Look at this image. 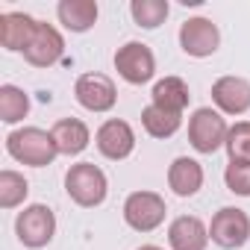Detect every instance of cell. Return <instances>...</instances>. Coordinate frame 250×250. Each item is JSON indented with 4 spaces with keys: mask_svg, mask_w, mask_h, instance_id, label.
I'll use <instances>...</instances> for the list:
<instances>
[{
    "mask_svg": "<svg viewBox=\"0 0 250 250\" xmlns=\"http://www.w3.org/2000/svg\"><path fill=\"white\" fill-rule=\"evenodd\" d=\"M30 194V183L24 180V174L18 171H0V206L3 209H15L27 200Z\"/></svg>",
    "mask_w": 250,
    "mask_h": 250,
    "instance_id": "7402d4cb",
    "label": "cell"
},
{
    "mask_svg": "<svg viewBox=\"0 0 250 250\" xmlns=\"http://www.w3.org/2000/svg\"><path fill=\"white\" fill-rule=\"evenodd\" d=\"M171 6H168V0H133L130 3V15L139 27L145 30H156L165 18H168Z\"/></svg>",
    "mask_w": 250,
    "mask_h": 250,
    "instance_id": "44dd1931",
    "label": "cell"
},
{
    "mask_svg": "<svg viewBox=\"0 0 250 250\" xmlns=\"http://www.w3.org/2000/svg\"><path fill=\"white\" fill-rule=\"evenodd\" d=\"M142 124H145V130L147 136L153 139H171L177 130H180V124H183V115H174V112H165L159 106H145L142 109Z\"/></svg>",
    "mask_w": 250,
    "mask_h": 250,
    "instance_id": "d6986e66",
    "label": "cell"
},
{
    "mask_svg": "<svg viewBox=\"0 0 250 250\" xmlns=\"http://www.w3.org/2000/svg\"><path fill=\"white\" fill-rule=\"evenodd\" d=\"M74 94H77V103L88 112H109L115 103H118V91H115V83L106 77V74H80L77 77V85H74Z\"/></svg>",
    "mask_w": 250,
    "mask_h": 250,
    "instance_id": "9c48e42d",
    "label": "cell"
},
{
    "mask_svg": "<svg viewBox=\"0 0 250 250\" xmlns=\"http://www.w3.org/2000/svg\"><path fill=\"white\" fill-rule=\"evenodd\" d=\"M150 97H153V106H159L165 112H174V115H183L191 94H188V85L180 77H165V80H159L153 85Z\"/></svg>",
    "mask_w": 250,
    "mask_h": 250,
    "instance_id": "ac0fdd59",
    "label": "cell"
},
{
    "mask_svg": "<svg viewBox=\"0 0 250 250\" xmlns=\"http://www.w3.org/2000/svg\"><path fill=\"white\" fill-rule=\"evenodd\" d=\"M65 191L68 197L83 206V209H94L106 200V191H109V180L106 174L94 165V162H77L68 168L65 174Z\"/></svg>",
    "mask_w": 250,
    "mask_h": 250,
    "instance_id": "7a4b0ae2",
    "label": "cell"
},
{
    "mask_svg": "<svg viewBox=\"0 0 250 250\" xmlns=\"http://www.w3.org/2000/svg\"><path fill=\"white\" fill-rule=\"evenodd\" d=\"M30 112V97L24 88L6 83V85H0V118H3L6 124H18L24 121Z\"/></svg>",
    "mask_w": 250,
    "mask_h": 250,
    "instance_id": "ffe728a7",
    "label": "cell"
},
{
    "mask_svg": "<svg viewBox=\"0 0 250 250\" xmlns=\"http://www.w3.org/2000/svg\"><path fill=\"white\" fill-rule=\"evenodd\" d=\"M139 250H162V247H156V244H142Z\"/></svg>",
    "mask_w": 250,
    "mask_h": 250,
    "instance_id": "d4e9b609",
    "label": "cell"
},
{
    "mask_svg": "<svg viewBox=\"0 0 250 250\" xmlns=\"http://www.w3.org/2000/svg\"><path fill=\"white\" fill-rule=\"evenodd\" d=\"M65 53V39L62 33L53 27V24H44V21H36V30L24 47V59L36 68H50L62 59Z\"/></svg>",
    "mask_w": 250,
    "mask_h": 250,
    "instance_id": "ba28073f",
    "label": "cell"
},
{
    "mask_svg": "<svg viewBox=\"0 0 250 250\" xmlns=\"http://www.w3.org/2000/svg\"><path fill=\"white\" fill-rule=\"evenodd\" d=\"M6 150L15 162L30 165V168H44L59 156V147L53 136L42 127H21L6 136Z\"/></svg>",
    "mask_w": 250,
    "mask_h": 250,
    "instance_id": "6da1fadb",
    "label": "cell"
},
{
    "mask_svg": "<svg viewBox=\"0 0 250 250\" xmlns=\"http://www.w3.org/2000/svg\"><path fill=\"white\" fill-rule=\"evenodd\" d=\"M33 30H36V18H30L27 12H3L0 15V44L12 53H24Z\"/></svg>",
    "mask_w": 250,
    "mask_h": 250,
    "instance_id": "2e32d148",
    "label": "cell"
},
{
    "mask_svg": "<svg viewBox=\"0 0 250 250\" xmlns=\"http://www.w3.org/2000/svg\"><path fill=\"white\" fill-rule=\"evenodd\" d=\"M168 186L177 197H194L203 188V165L191 156H177L168 168Z\"/></svg>",
    "mask_w": 250,
    "mask_h": 250,
    "instance_id": "5bb4252c",
    "label": "cell"
},
{
    "mask_svg": "<svg viewBox=\"0 0 250 250\" xmlns=\"http://www.w3.org/2000/svg\"><path fill=\"white\" fill-rule=\"evenodd\" d=\"M165 212H168V206H165L162 194H156V191H133L124 200V221L136 232H153L156 227H162Z\"/></svg>",
    "mask_w": 250,
    "mask_h": 250,
    "instance_id": "5b68a950",
    "label": "cell"
},
{
    "mask_svg": "<svg viewBox=\"0 0 250 250\" xmlns=\"http://www.w3.org/2000/svg\"><path fill=\"white\" fill-rule=\"evenodd\" d=\"M97 3L94 0H62L56 6V15L59 21L65 24V30L71 33H85L97 24Z\"/></svg>",
    "mask_w": 250,
    "mask_h": 250,
    "instance_id": "e0dca14e",
    "label": "cell"
},
{
    "mask_svg": "<svg viewBox=\"0 0 250 250\" xmlns=\"http://www.w3.org/2000/svg\"><path fill=\"white\" fill-rule=\"evenodd\" d=\"M209 238L224 247V250H235V247H244L247 238H250V218L244 209H235V206H224L212 215V224H209Z\"/></svg>",
    "mask_w": 250,
    "mask_h": 250,
    "instance_id": "52a82bcc",
    "label": "cell"
},
{
    "mask_svg": "<svg viewBox=\"0 0 250 250\" xmlns=\"http://www.w3.org/2000/svg\"><path fill=\"white\" fill-rule=\"evenodd\" d=\"M212 100L227 115H244L250 109V80L244 77H221L212 83Z\"/></svg>",
    "mask_w": 250,
    "mask_h": 250,
    "instance_id": "7c38bea8",
    "label": "cell"
},
{
    "mask_svg": "<svg viewBox=\"0 0 250 250\" xmlns=\"http://www.w3.org/2000/svg\"><path fill=\"white\" fill-rule=\"evenodd\" d=\"M218 44H221V33L209 18H188L180 27V47L194 59L212 56L218 50Z\"/></svg>",
    "mask_w": 250,
    "mask_h": 250,
    "instance_id": "8fae6325",
    "label": "cell"
},
{
    "mask_svg": "<svg viewBox=\"0 0 250 250\" xmlns=\"http://www.w3.org/2000/svg\"><path fill=\"white\" fill-rule=\"evenodd\" d=\"M224 183L232 194L250 197V162H229L224 171Z\"/></svg>",
    "mask_w": 250,
    "mask_h": 250,
    "instance_id": "cb8c5ba5",
    "label": "cell"
},
{
    "mask_svg": "<svg viewBox=\"0 0 250 250\" xmlns=\"http://www.w3.org/2000/svg\"><path fill=\"white\" fill-rule=\"evenodd\" d=\"M115 71L121 74V80H127L130 85H145L156 74V56H153V50L147 44L127 42L124 47H118V53H115Z\"/></svg>",
    "mask_w": 250,
    "mask_h": 250,
    "instance_id": "8992f818",
    "label": "cell"
},
{
    "mask_svg": "<svg viewBox=\"0 0 250 250\" xmlns=\"http://www.w3.org/2000/svg\"><path fill=\"white\" fill-rule=\"evenodd\" d=\"M227 156L229 162H250V121H238L227 133Z\"/></svg>",
    "mask_w": 250,
    "mask_h": 250,
    "instance_id": "603a6c76",
    "label": "cell"
},
{
    "mask_svg": "<svg viewBox=\"0 0 250 250\" xmlns=\"http://www.w3.org/2000/svg\"><path fill=\"white\" fill-rule=\"evenodd\" d=\"M94 142H97V150L106 156V159H127L133 150H136V133L127 121L121 118H109L100 124V130L94 133Z\"/></svg>",
    "mask_w": 250,
    "mask_h": 250,
    "instance_id": "30bf717a",
    "label": "cell"
},
{
    "mask_svg": "<svg viewBox=\"0 0 250 250\" xmlns=\"http://www.w3.org/2000/svg\"><path fill=\"white\" fill-rule=\"evenodd\" d=\"M15 232H18V241L30 250H39V247H47L56 235V215L50 206L44 203H33V206H24V212H18L15 218Z\"/></svg>",
    "mask_w": 250,
    "mask_h": 250,
    "instance_id": "3957f363",
    "label": "cell"
},
{
    "mask_svg": "<svg viewBox=\"0 0 250 250\" xmlns=\"http://www.w3.org/2000/svg\"><path fill=\"white\" fill-rule=\"evenodd\" d=\"M168 244L171 250H206L209 227L197 215H180L168 227Z\"/></svg>",
    "mask_w": 250,
    "mask_h": 250,
    "instance_id": "4fadbf2b",
    "label": "cell"
},
{
    "mask_svg": "<svg viewBox=\"0 0 250 250\" xmlns=\"http://www.w3.org/2000/svg\"><path fill=\"white\" fill-rule=\"evenodd\" d=\"M227 121L221 112H215L212 106L194 109V115L188 118V142L197 153H215L218 147L227 145Z\"/></svg>",
    "mask_w": 250,
    "mask_h": 250,
    "instance_id": "277c9868",
    "label": "cell"
},
{
    "mask_svg": "<svg viewBox=\"0 0 250 250\" xmlns=\"http://www.w3.org/2000/svg\"><path fill=\"white\" fill-rule=\"evenodd\" d=\"M50 136H53V142H56V147H59L62 156H77L91 142V133H88V127L80 118H59L53 124Z\"/></svg>",
    "mask_w": 250,
    "mask_h": 250,
    "instance_id": "9a60e30c",
    "label": "cell"
}]
</instances>
